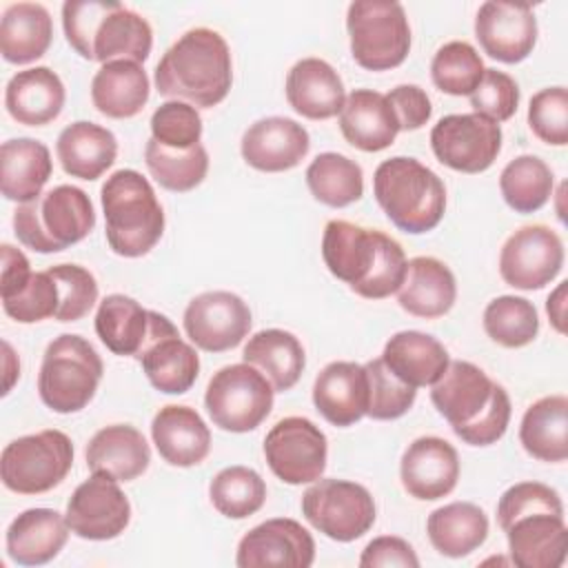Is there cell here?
<instances>
[{
    "mask_svg": "<svg viewBox=\"0 0 568 568\" xmlns=\"http://www.w3.org/2000/svg\"><path fill=\"white\" fill-rule=\"evenodd\" d=\"M322 257L331 275L366 300H384L397 293L408 268L397 240L346 220H331L324 226Z\"/></svg>",
    "mask_w": 568,
    "mask_h": 568,
    "instance_id": "cell-1",
    "label": "cell"
},
{
    "mask_svg": "<svg viewBox=\"0 0 568 568\" xmlns=\"http://www.w3.org/2000/svg\"><path fill=\"white\" fill-rule=\"evenodd\" d=\"M430 402L453 433L470 446L499 442L510 422V397L479 366L457 359L430 386Z\"/></svg>",
    "mask_w": 568,
    "mask_h": 568,
    "instance_id": "cell-2",
    "label": "cell"
},
{
    "mask_svg": "<svg viewBox=\"0 0 568 568\" xmlns=\"http://www.w3.org/2000/svg\"><path fill=\"white\" fill-rule=\"evenodd\" d=\"M233 84V60L226 40L206 27L180 36L155 67L160 95L211 109L220 104Z\"/></svg>",
    "mask_w": 568,
    "mask_h": 568,
    "instance_id": "cell-3",
    "label": "cell"
},
{
    "mask_svg": "<svg viewBox=\"0 0 568 568\" xmlns=\"http://www.w3.org/2000/svg\"><path fill=\"white\" fill-rule=\"evenodd\" d=\"M62 29L71 49L95 62H144L153 47L151 24L115 0H67Z\"/></svg>",
    "mask_w": 568,
    "mask_h": 568,
    "instance_id": "cell-4",
    "label": "cell"
},
{
    "mask_svg": "<svg viewBox=\"0 0 568 568\" xmlns=\"http://www.w3.org/2000/svg\"><path fill=\"white\" fill-rule=\"evenodd\" d=\"M104 233L109 248L122 257L146 255L164 233V211L151 182L133 171L120 169L100 189Z\"/></svg>",
    "mask_w": 568,
    "mask_h": 568,
    "instance_id": "cell-5",
    "label": "cell"
},
{
    "mask_svg": "<svg viewBox=\"0 0 568 568\" xmlns=\"http://www.w3.org/2000/svg\"><path fill=\"white\" fill-rule=\"evenodd\" d=\"M373 195L386 217L404 233L433 231L446 211L442 178L415 158H388L373 175Z\"/></svg>",
    "mask_w": 568,
    "mask_h": 568,
    "instance_id": "cell-6",
    "label": "cell"
},
{
    "mask_svg": "<svg viewBox=\"0 0 568 568\" xmlns=\"http://www.w3.org/2000/svg\"><path fill=\"white\" fill-rule=\"evenodd\" d=\"M95 226L91 197L73 186L60 184L13 211L16 237L36 253H58L82 242Z\"/></svg>",
    "mask_w": 568,
    "mask_h": 568,
    "instance_id": "cell-7",
    "label": "cell"
},
{
    "mask_svg": "<svg viewBox=\"0 0 568 568\" xmlns=\"http://www.w3.org/2000/svg\"><path fill=\"white\" fill-rule=\"evenodd\" d=\"M102 373L104 366L98 351L84 337L64 333L42 355L38 395L53 413H78L93 399Z\"/></svg>",
    "mask_w": 568,
    "mask_h": 568,
    "instance_id": "cell-8",
    "label": "cell"
},
{
    "mask_svg": "<svg viewBox=\"0 0 568 568\" xmlns=\"http://www.w3.org/2000/svg\"><path fill=\"white\" fill-rule=\"evenodd\" d=\"M353 60L368 71L399 67L410 51L406 11L393 0H355L346 11Z\"/></svg>",
    "mask_w": 568,
    "mask_h": 568,
    "instance_id": "cell-9",
    "label": "cell"
},
{
    "mask_svg": "<svg viewBox=\"0 0 568 568\" xmlns=\"http://www.w3.org/2000/svg\"><path fill=\"white\" fill-rule=\"evenodd\" d=\"M73 466V444L62 430L49 428L9 442L0 455L4 488L40 495L64 481Z\"/></svg>",
    "mask_w": 568,
    "mask_h": 568,
    "instance_id": "cell-10",
    "label": "cell"
},
{
    "mask_svg": "<svg viewBox=\"0 0 568 568\" xmlns=\"http://www.w3.org/2000/svg\"><path fill=\"white\" fill-rule=\"evenodd\" d=\"M275 388L255 366L242 362L213 373L204 393L211 422L226 433L255 430L273 408Z\"/></svg>",
    "mask_w": 568,
    "mask_h": 568,
    "instance_id": "cell-11",
    "label": "cell"
},
{
    "mask_svg": "<svg viewBox=\"0 0 568 568\" xmlns=\"http://www.w3.org/2000/svg\"><path fill=\"white\" fill-rule=\"evenodd\" d=\"M302 515L328 539L348 544L373 528L375 499L362 484L320 477L302 495Z\"/></svg>",
    "mask_w": 568,
    "mask_h": 568,
    "instance_id": "cell-12",
    "label": "cell"
},
{
    "mask_svg": "<svg viewBox=\"0 0 568 568\" xmlns=\"http://www.w3.org/2000/svg\"><path fill=\"white\" fill-rule=\"evenodd\" d=\"M264 457L271 473L291 486L313 484L326 470L328 442L308 417H284L264 437Z\"/></svg>",
    "mask_w": 568,
    "mask_h": 568,
    "instance_id": "cell-13",
    "label": "cell"
},
{
    "mask_svg": "<svg viewBox=\"0 0 568 568\" xmlns=\"http://www.w3.org/2000/svg\"><path fill=\"white\" fill-rule=\"evenodd\" d=\"M430 146L444 166L481 173L501 151V126L479 113H450L433 126Z\"/></svg>",
    "mask_w": 568,
    "mask_h": 568,
    "instance_id": "cell-14",
    "label": "cell"
},
{
    "mask_svg": "<svg viewBox=\"0 0 568 568\" xmlns=\"http://www.w3.org/2000/svg\"><path fill=\"white\" fill-rule=\"evenodd\" d=\"M564 266L561 237L544 226L528 224L517 229L501 246L499 275L519 291H539L550 284Z\"/></svg>",
    "mask_w": 568,
    "mask_h": 568,
    "instance_id": "cell-15",
    "label": "cell"
},
{
    "mask_svg": "<svg viewBox=\"0 0 568 568\" xmlns=\"http://www.w3.org/2000/svg\"><path fill=\"white\" fill-rule=\"evenodd\" d=\"M135 359L142 364L151 386L166 395L186 393L200 373L195 348L184 342L173 322L158 311H151L149 333Z\"/></svg>",
    "mask_w": 568,
    "mask_h": 568,
    "instance_id": "cell-16",
    "label": "cell"
},
{
    "mask_svg": "<svg viewBox=\"0 0 568 568\" xmlns=\"http://www.w3.org/2000/svg\"><path fill=\"white\" fill-rule=\"evenodd\" d=\"M186 337L206 353H224L242 344L251 331L248 304L231 291H206L184 308Z\"/></svg>",
    "mask_w": 568,
    "mask_h": 568,
    "instance_id": "cell-17",
    "label": "cell"
},
{
    "mask_svg": "<svg viewBox=\"0 0 568 568\" xmlns=\"http://www.w3.org/2000/svg\"><path fill=\"white\" fill-rule=\"evenodd\" d=\"M64 519L75 537L106 541L122 535L129 526L131 504L115 479L93 473L73 490Z\"/></svg>",
    "mask_w": 568,
    "mask_h": 568,
    "instance_id": "cell-18",
    "label": "cell"
},
{
    "mask_svg": "<svg viewBox=\"0 0 568 568\" xmlns=\"http://www.w3.org/2000/svg\"><path fill=\"white\" fill-rule=\"evenodd\" d=\"M475 38L484 53L504 64L526 60L537 44V18L530 4L488 0L477 9Z\"/></svg>",
    "mask_w": 568,
    "mask_h": 568,
    "instance_id": "cell-19",
    "label": "cell"
},
{
    "mask_svg": "<svg viewBox=\"0 0 568 568\" xmlns=\"http://www.w3.org/2000/svg\"><path fill=\"white\" fill-rule=\"evenodd\" d=\"M313 559L315 541L311 532L295 519L275 517L257 524L240 539L235 564L240 568H308Z\"/></svg>",
    "mask_w": 568,
    "mask_h": 568,
    "instance_id": "cell-20",
    "label": "cell"
},
{
    "mask_svg": "<svg viewBox=\"0 0 568 568\" xmlns=\"http://www.w3.org/2000/svg\"><path fill=\"white\" fill-rule=\"evenodd\" d=\"M501 530L508 539L510 561L519 568H559L566 561L568 530L559 513L526 510L508 519Z\"/></svg>",
    "mask_w": 568,
    "mask_h": 568,
    "instance_id": "cell-21",
    "label": "cell"
},
{
    "mask_svg": "<svg viewBox=\"0 0 568 568\" xmlns=\"http://www.w3.org/2000/svg\"><path fill=\"white\" fill-rule=\"evenodd\" d=\"M399 479L404 490L419 501L442 499L459 479L457 450L442 437H417L402 455Z\"/></svg>",
    "mask_w": 568,
    "mask_h": 568,
    "instance_id": "cell-22",
    "label": "cell"
},
{
    "mask_svg": "<svg viewBox=\"0 0 568 568\" xmlns=\"http://www.w3.org/2000/svg\"><path fill=\"white\" fill-rule=\"evenodd\" d=\"M308 131L282 115H271L253 122L242 135V158L248 166L264 173H282L295 169L308 153Z\"/></svg>",
    "mask_w": 568,
    "mask_h": 568,
    "instance_id": "cell-23",
    "label": "cell"
},
{
    "mask_svg": "<svg viewBox=\"0 0 568 568\" xmlns=\"http://www.w3.org/2000/svg\"><path fill=\"white\" fill-rule=\"evenodd\" d=\"M313 404L333 426L346 428L359 422L368 408V377L357 362L326 364L313 384Z\"/></svg>",
    "mask_w": 568,
    "mask_h": 568,
    "instance_id": "cell-24",
    "label": "cell"
},
{
    "mask_svg": "<svg viewBox=\"0 0 568 568\" xmlns=\"http://www.w3.org/2000/svg\"><path fill=\"white\" fill-rule=\"evenodd\" d=\"M151 437L160 457L178 468L197 466L211 450V430L189 406H162L151 422Z\"/></svg>",
    "mask_w": 568,
    "mask_h": 568,
    "instance_id": "cell-25",
    "label": "cell"
},
{
    "mask_svg": "<svg viewBox=\"0 0 568 568\" xmlns=\"http://www.w3.org/2000/svg\"><path fill=\"white\" fill-rule=\"evenodd\" d=\"M284 89L291 109L308 120L339 115L346 100L342 78L322 58L297 60L286 75Z\"/></svg>",
    "mask_w": 568,
    "mask_h": 568,
    "instance_id": "cell-26",
    "label": "cell"
},
{
    "mask_svg": "<svg viewBox=\"0 0 568 568\" xmlns=\"http://www.w3.org/2000/svg\"><path fill=\"white\" fill-rule=\"evenodd\" d=\"M84 459L91 473L115 481H133L149 468L151 448L135 426L111 424L89 439Z\"/></svg>",
    "mask_w": 568,
    "mask_h": 568,
    "instance_id": "cell-27",
    "label": "cell"
},
{
    "mask_svg": "<svg viewBox=\"0 0 568 568\" xmlns=\"http://www.w3.org/2000/svg\"><path fill=\"white\" fill-rule=\"evenodd\" d=\"M339 131L351 146L364 153H377L395 142L399 122L384 93L355 89L346 95L339 111Z\"/></svg>",
    "mask_w": 568,
    "mask_h": 568,
    "instance_id": "cell-28",
    "label": "cell"
},
{
    "mask_svg": "<svg viewBox=\"0 0 568 568\" xmlns=\"http://www.w3.org/2000/svg\"><path fill=\"white\" fill-rule=\"evenodd\" d=\"M69 532V524L58 510L29 508L7 528V552L18 566H42L60 555Z\"/></svg>",
    "mask_w": 568,
    "mask_h": 568,
    "instance_id": "cell-29",
    "label": "cell"
},
{
    "mask_svg": "<svg viewBox=\"0 0 568 568\" xmlns=\"http://www.w3.org/2000/svg\"><path fill=\"white\" fill-rule=\"evenodd\" d=\"M64 84L49 67L18 71L4 89L9 115L24 126H44L53 122L64 106Z\"/></svg>",
    "mask_w": 568,
    "mask_h": 568,
    "instance_id": "cell-30",
    "label": "cell"
},
{
    "mask_svg": "<svg viewBox=\"0 0 568 568\" xmlns=\"http://www.w3.org/2000/svg\"><path fill=\"white\" fill-rule=\"evenodd\" d=\"M455 300L457 282L444 262L428 255L408 260L404 284L397 291V302L408 315L435 320L446 315Z\"/></svg>",
    "mask_w": 568,
    "mask_h": 568,
    "instance_id": "cell-31",
    "label": "cell"
},
{
    "mask_svg": "<svg viewBox=\"0 0 568 568\" xmlns=\"http://www.w3.org/2000/svg\"><path fill=\"white\" fill-rule=\"evenodd\" d=\"M149 89V75L140 62L111 60L95 71L91 80V100L102 115L126 120L144 109Z\"/></svg>",
    "mask_w": 568,
    "mask_h": 568,
    "instance_id": "cell-32",
    "label": "cell"
},
{
    "mask_svg": "<svg viewBox=\"0 0 568 568\" xmlns=\"http://www.w3.org/2000/svg\"><path fill=\"white\" fill-rule=\"evenodd\" d=\"M386 368L413 388L433 386L448 368V351L439 339L419 331L395 333L382 353Z\"/></svg>",
    "mask_w": 568,
    "mask_h": 568,
    "instance_id": "cell-33",
    "label": "cell"
},
{
    "mask_svg": "<svg viewBox=\"0 0 568 568\" xmlns=\"http://www.w3.org/2000/svg\"><path fill=\"white\" fill-rule=\"evenodd\" d=\"M55 153L67 175L98 180L115 162L118 140L106 126L78 120L60 131Z\"/></svg>",
    "mask_w": 568,
    "mask_h": 568,
    "instance_id": "cell-34",
    "label": "cell"
},
{
    "mask_svg": "<svg viewBox=\"0 0 568 568\" xmlns=\"http://www.w3.org/2000/svg\"><path fill=\"white\" fill-rule=\"evenodd\" d=\"M53 171L47 144L33 138L7 140L0 146V189L11 202L36 200Z\"/></svg>",
    "mask_w": 568,
    "mask_h": 568,
    "instance_id": "cell-35",
    "label": "cell"
},
{
    "mask_svg": "<svg viewBox=\"0 0 568 568\" xmlns=\"http://www.w3.org/2000/svg\"><path fill=\"white\" fill-rule=\"evenodd\" d=\"M524 450L548 464L566 462L568 457V397L546 395L532 402L519 426Z\"/></svg>",
    "mask_w": 568,
    "mask_h": 568,
    "instance_id": "cell-36",
    "label": "cell"
},
{
    "mask_svg": "<svg viewBox=\"0 0 568 568\" xmlns=\"http://www.w3.org/2000/svg\"><path fill=\"white\" fill-rule=\"evenodd\" d=\"M53 40L49 11L38 2L9 4L0 20V53L11 64H29L47 53Z\"/></svg>",
    "mask_w": 568,
    "mask_h": 568,
    "instance_id": "cell-37",
    "label": "cell"
},
{
    "mask_svg": "<svg viewBox=\"0 0 568 568\" xmlns=\"http://www.w3.org/2000/svg\"><path fill=\"white\" fill-rule=\"evenodd\" d=\"M242 359L264 373L275 393L291 390L300 382L306 366V355L300 339L282 328H264L255 333L246 342Z\"/></svg>",
    "mask_w": 568,
    "mask_h": 568,
    "instance_id": "cell-38",
    "label": "cell"
},
{
    "mask_svg": "<svg viewBox=\"0 0 568 568\" xmlns=\"http://www.w3.org/2000/svg\"><path fill=\"white\" fill-rule=\"evenodd\" d=\"M426 532L439 555L459 559L486 541L488 517L477 504L453 501L428 515Z\"/></svg>",
    "mask_w": 568,
    "mask_h": 568,
    "instance_id": "cell-39",
    "label": "cell"
},
{
    "mask_svg": "<svg viewBox=\"0 0 568 568\" xmlns=\"http://www.w3.org/2000/svg\"><path fill=\"white\" fill-rule=\"evenodd\" d=\"M151 311L129 295H106L95 313V333L113 355L135 357L146 339Z\"/></svg>",
    "mask_w": 568,
    "mask_h": 568,
    "instance_id": "cell-40",
    "label": "cell"
},
{
    "mask_svg": "<svg viewBox=\"0 0 568 568\" xmlns=\"http://www.w3.org/2000/svg\"><path fill=\"white\" fill-rule=\"evenodd\" d=\"M304 178L311 195L331 209H344L364 195L362 166L342 153H320Z\"/></svg>",
    "mask_w": 568,
    "mask_h": 568,
    "instance_id": "cell-41",
    "label": "cell"
},
{
    "mask_svg": "<svg viewBox=\"0 0 568 568\" xmlns=\"http://www.w3.org/2000/svg\"><path fill=\"white\" fill-rule=\"evenodd\" d=\"M555 175L550 166L537 155H519L510 160L499 175V191L504 202L515 213H535L550 197Z\"/></svg>",
    "mask_w": 568,
    "mask_h": 568,
    "instance_id": "cell-42",
    "label": "cell"
},
{
    "mask_svg": "<svg viewBox=\"0 0 568 568\" xmlns=\"http://www.w3.org/2000/svg\"><path fill=\"white\" fill-rule=\"evenodd\" d=\"M144 162L151 178L162 189L173 193H186L200 186L209 171V153L202 144L186 151H175L151 138L144 146Z\"/></svg>",
    "mask_w": 568,
    "mask_h": 568,
    "instance_id": "cell-43",
    "label": "cell"
},
{
    "mask_svg": "<svg viewBox=\"0 0 568 568\" xmlns=\"http://www.w3.org/2000/svg\"><path fill=\"white\" fill-rule=\"evenodd\" d=\"M213 508L229 519H246L266 501V484L248 466L222 468L209 484Z\"/></svg>",
    "mask_w": 568,
    "mask_h": 568,
    "instance_id": "cell-44",
    "label": "cell"
},
{
    "mask_svg": "<svg viewBox=\"0 0 568 568\" xmlns=\"http://www.w3.org/2000/svg\"><path fill=\"white\" fill-rule=\"evenodd\" d=\"M484 331L504 348L528 346L539 333L537 308L526 297L499 295L484 308Z\"/></svg>",
    "mask_w": 568,
    "mask_h": 568,
    "instance_id": "cell-45",
    "label": "cell"
},
{
    "mask_svg": "<svg viewBox=\"0 0 568 568\" xmlns=\"http://www.w3.org/2000/svg\"><path fill=\"white\" fill-rule=\"evenodd\" d=\"M486 67L477 49L464 40L446 42L430 62L433 84L448 95H470L481 82Z\"/></svg>",
    "mask_w": 568,
    "mask_h": 568,
    "instance_id": "cell-46",
    "label": "cell"
},
{
    "mask_svg": "<svg viewBox=\"0 0 568 568\" xmlns=\"http://www.w3.org/2000/svg\"><path fill=\"white\" fill-rule=\"evenodd\" d=\"M366 377H368V408L366 415L371 419L388 422L406 415L410 406L415 404L417 388L404 384L399 377H395L382 357L371 359L364 364Z\"/></svg>",
    "mask_w": 568,
    "mask_h": 568,
    "instance_id": "cell-47",
    "label": "cell"
},
{
    "mask_svg": "<svg viewBox=\"0 0 568 568\" xmlns=\"http://www.w3.org/2000/svg\"><path fill=\"white\" fill-rule=\"evenodd\" d=\"M151 138L175 151L193 149L202 138V118L189 102H162L151 115Z\"/></svg>",
    "mask_w": 568,
    "mask_h": 568,
    "instance_id": "cell-48",
    "label": "cell"
},
{
    "mask_svg": "<svg viewBox=\"0 0 568 568\" xmlns=\"http://www.w3.org/2000/svg\"><path fill=\"white\" fill-rule=\"evenodd\" d=\"M2 308L11 320L20 324H33L49 317L55 320L60 308V291L49 268L36 271L18 295L2 300Z\"/></svg>",
    "mask_w": 568,
    "mask_h": 568,
    "instance_id": "cell-49",
    "label": "cell"
},
{
    "mask_svg": "<svg viewBox=\"0 0 568 568\" xmlns=\"http://www.w3.org/2000/svg\"><path fill=\"white\" fill-rule=\"evenodd\" d=\"M60 291L58 322L82 320L98 302V282L91 271L80 264H55L49 268Z\"/></svg>",
    "mask_w": 568,
    "mask_h": 568,
    "instance_id": "cell-50",
    "label": "cell"
},
{
    "mask_svg": "<svg viewBox=\"0 0 568 568\" xmlns=\"http://www.w3.org/2000/svg\"><path fill=\"white\" fill-rule=\"evenodd\" d=\"M528 126L546 144L564 146L568 142V91L548 87L537 91L528 104Z\"/></svg>",
    "mask_w": 568,
    "mask_h": 568,
    "instance_id": "cell-51",
    "label": "cell"
},
{
    "mask_svg": "<svg viewBox=\"0 0 568 568\" xmlns=\"http://www.w3.org/2000/svg\"><path fill=\"white\" fill-rule=\"evenodd\" d=\"M473 113L486 115L493 122L510 120L519 106V87L517 82L497 69H486L481 82L470 93Z\"/></svg>",
    "mask_w": 568,
    "mask_h": 568,
    "instance_id": "cell-52",
    "label": "cell"
},
{
    "mask_svg": "<svg viewBox=\"0 0 568 568\" xmlns=\"http://www.w3.org/2000/svg\"><path fill=\"white\" fill-rule=\"evenodd\" d=\"M535 508H546V510L564 515V504H561V497L555 488H550L541 481H519V484L510 486L499 497V504H497L499 528L508 519H513L515 515L526 513V510H535Z\"/></svg>",
    "mask_w": 568,
    "mask_h": 568,
    "instance_id": "cell-53",
    "label": "cell"
},
{
    "mask_svg": "<svg viewBox=\"0 0 568 568\" xmlns=\"http://www.w3.org/2000/svg\"><path fill=\"white\" fill-rule=\"evenodd\" d=\"M386 100L393 106L399 131H417L430 120V98L417 84H399L386 93Z\"/></svg>",
    "mask_w": 568,
    "mask_h": 568,
    "instance_id": "cell-54",
    "label": "cell"
},
{
    "mask_svg": "<svg viewBox=\"0 0 568 568\" xmlns=\"http://www.w3.org/2000/svg\"><path fill=\"white\" fill-rule=\"evenodd\" d=\"M359 566L362 568H388V566L417 568L419 559L406 539L395 535H382L366 544L359 557Z\"/></svg>",
    "mask_w": 568,
    "mask_h": 568,
    "instance_id": "cell-55",
    "label": "cell"
},
{
    "mask_svg": "<svg viewBox=\"0 0 568 568\" xmlns=\"http://www.w3.org/2000/svg\"><path fill=\"white\" fill-rule=\"evenodd\" d=\"M33 271L31 264L27 260V255L11 246V244H2V280H0V297H13L18 295L31 280Z\"/></svg>",
    "mask_w": 568,
    "mask_h": 568,
    "instance_id": "cell-56",
    "label": "cell"
},
{
    "mask_svg": "<svg viewBox=\"0 0 568 568\" xmlns=\"http://www.w3.org/2000/svg\"><path fill=\"white\" fill-rule=\"evenodd\" d=\"M566 291H568V282H559L557 288L548 295L546 300V313L550 317V324L557 333H566Z\"/></svg>",
    "mask_w": 568,
    "mask_h": 568,
    "instance_id": "cell-57",
    "label": "cell"
},
{
    "mask_svg": "<svg viewBox=\"0 0 568 568\" xmlns=\"http://www.w3.org/2000/svg\"><path fill=\"white\" fill-rule=\"evenodd\" d=\"M2 351H4V357H2V364H4V386H2V395H9V390L13 388L16 379L20 377V362L11 348L9 342H2Z\"/></svg>",
    "mask_w": 568,
    "mask_h": 568,
    "instance_id": "cell-58",
    "label": "cell"
}]
</instances>
